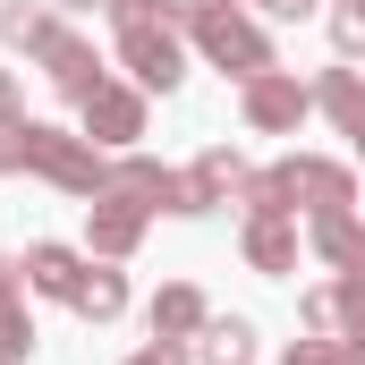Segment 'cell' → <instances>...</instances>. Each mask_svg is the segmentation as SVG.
<instances>
[{
	"instance_id": "12",
	"label": "cell",
	"mask_w": 365,
	"mask_h": 365,
	"mask_svg": "<svg viewBox=\"0 0 365 365\" xmlns=\"http://www.w3.org/2000/svg\"><path fill=\"white\" fill-rule=\"evenodd\" d=\"M323 110H331V119H340V128L365 145V86L349 77V68H331V77H323Z\"/></svg>"
},
{
	"instance_id": "16",
	"label": "cell",
	"mask_w": 365,
	"mask_h": 365,
	"mask_svg": "<svg viewBox=\"0 0 365 365\" xmlns=\"http://www.w3.org/2000/svg\"><path fill=\"white\" fill-rule=\"evenodd\" d=\"M289 365H365V349H357V340H297Z\"/></svg>"
},
{
	"instance_id": "22",
	"label": "cell",
	"mask_w": 365,
	"mask_h": 365,
	"mask_svg": "<svg viewBox=\"0 0 365 365\" xmlns=\"http://www.w3.org/2000/svg\"><path fill=\"white\" fill-rule=\"evenodd\" d=\"M0 289H17V264H9V255H0Z\"/></svg>"
},
{
	"instance_id": "2",
	"label": "cell",
	"mask_w": 365,
	"mask_h": 365,
	"mask_svg": "<svg viewBox=\"0 0 365 365\" xmlns=\"http://www.w3.org/2000/svg\"><path fill=\"white\" fill-rule=\"evenodd\" d=\"M179 17H187V34H195V43H204V51H212V60H221L230 77H264V68H272V51H264V34H255L247 17H230L221 0H187Z\"/></svg>"
},
{
	"instance_id": "18",
	"label": "cell",
	"mask_w": 365,
	"mask_h": 365,
	"mask_svg": "<svg viewBox=\"0 0 365 365\" xmlns=\"http://www.w3.org/2000/svg\"><path fill=\"white\" fill-rule=\"evenodd\" d=\"M331 43H340L349 60H357V51H365V0H349V9L331 17Z\"/></svg>"
},
{
	"instance_id": "7",
	"label": "cell",
	"mask_w": 365,
	"mask_h": 365,
	"mask_svg": "<svg viewBox=\"0 0 365 365\" xmlns=\"http://www.w3.org/2000/svg\"><path fill=\"white\" fill-rule=\"evenodd\" d=\"M136 238H145V204H128V195H102V204H93V247H102V255H128Z\"/></svg>"
},
{
	"instance_id": "4",
	"label": "cell",
	"mask_w": 365,
	"mask_h": 365,
	"mask_svg": "<svg viewBox=\"0 0 365 365\" xmlns=\"http://www.w3.org/2000/svg\"><path fill=\"white\" fill-rule=\"evenodd\" d=\"M247 119H255V128H297V119H306V86H297V77H272V68L247 77Z\"/></svg>"
},
{
	"instance_id": "20",
	"label": "cell",
	"mask_w": 365,
	"mask_h": 365,
	"mask_svg": "<svg viewBox=\"0 0 365 365\" xmlns=\"http://www.w3.org/2000/svg\"><path fill=\"white\" fill-rule=\"evenodd\" d=\"M0 128H17V86H9V68H0Z\"/></svg>"
},
{
	"instance_id": "15",
	"label": "cell",
	"mask_w": 365,
	"mask_h": 365,
	"mask_svg": "<svg viewBox=\"0 0 365 365\" xmlns=\"http://www.w3.org/2000/svg\"><path fill=\"white\" fill-rule=\"evenodd\" d=\"M34 349V323H26V306H17V289H0V365H17Z\"/></svg>"
},
{
	"instance_id": "14",
	"label": "cell",
	"mask_w": 365,
	"mask_h": 365,
	"mask_svg": "<svg viewBox=\"0 0 365 365\" xmlns=\"http://www.w3.org/2000/svg\"><path fill=\"white\" fill-rule=\"evenodd\" d=\"M247 357H255L247 323H204V365H247Z\"/></svg>"
},
{
	"instance_id": "9",
	"label": "cell",
	"mask_w": 365,
	"mask_h": 365,
	"mask_svg": "<svg viewBox=\"0 0 365 365\" xmlns=\"http://www.w3.org/2000/svg\"><path fill=\"white\" fill-rule=\"evenodd\" d=\"M26 280H34L43 297H77V280H86V264H77L68 247H34V255H26Z\"/></svg>"
},
{
	"instance_id": "23",
	"label": "cell",
	"mask_w": 365,
	"mask_h": 365,
	"mask_svg": "<svg viewBox=\"0 0 365 365\" xmlns=\"http://www.w3.org/2000/svg\"><path fill=\"white\" fill-rule=\"evenodd\" d=\"M60 9H93V0H60Z\"/></svg>"
},
{
	"instance_id": "10",
	"label": "cell",
	"mask_w": 365,
	"mask_h": 365,
	"mask_svg": "<svg viewBox=\"0 0 365 365\" xmlns=\"http://www.w3.org/2000/svg\"><path fill=\"white\" fill-rule=\"evenodd\" d=\"M187 331H204V297L195 289H162L153 297V340H187Z\"/></svg>"
},
{
	"instance_id": "11",
	"label": "cell",
	"mask_w": 365,
	"mask_h": 365,
	"mask_svg": "<svg viewBox=\"0 0 365 365\" xmlns=\"http://www.w3.org/2000/svg\"><path fill=\"white\" fill-rule=\"evenodd\" d=\"M68 306H77L86 323H110V314L128 306V280H119V272H86V280H77V297H68Z\"/></svg>"
},
{
	"instance_id": "1",
	"label": "cell",
	"mask_w": 365,
	"mask_h": 365,
	"mask_svg": "<svg viewBox=\"0 0 365 365\" xmlns=\"http://www.w3.org/2000/svg\"><path fill=\"white\" fill-rule=\"evenodd\" d=\"M0 170H43V179L77 187V195H93V187H110V170L93 162V145H77V136H60V128H9L0 136Z\"/></svg>"
},
{
	"instance_id": "3",
	"label": "cell",
	"mask_w": 365,
	"mask_h": 365,
	"mask_svg": "<svg viewBox=\"0 0 365 365\" xmlns=\"http://www.w3.org/2000/svg\"><path fill=\"white\" fill-rule=\"evenodd\" d=\"M34 51H43V68H51V86L68 93V102H86V93L102 86V60H93V43H77V34H60V26H51V34H43Z\"/></svg>"
},
{
	"instance_id": "13",
	"label": "cell",
	"mask_w": 365,
	"mask_h": 365,
	"mask_svg": "<svg viewBox=\"0 0 365 365\" xmlns=\"http://www.w3.org/2000/svg\"><path fill=\"white\" fill-rule=\"evenodd\" d=\"M314 247H323L331 264H365V230H357V212H349V204H340V212H323Z\"/></svg>"
},
{
	"instance_id": "8",
	"label": "cell",
	"mask_w": 365,
	"mask_h": 365,
	"mask_svg": "<svg viewBox=\"0 0 365 365\" xmlns=\"http://www.w3.org/2000/svg\"><path fill=\"white\" fill-rule=\"evenodd\" d=\"M247 264H255V272H289V264H297L289 212H255V230H247Z\"/></svg>"
},
{
	"instance_id": "17",
	"label": "cell",
	"mask_w": 365,
	"mask_h": 365,
	"mask_svg": "<svg viewBox=\"0 0 365 365\" xmlns=\"http://www.w3.org/2000/svg\"><path fill=\"white\" fill-rule=\"evenodd\" d=\"M0 34H9V43H26V51H34V43H43V34H51V17H43V9H0Z\"/></svg>"
},
{
	"instance_id": "21",
	"label": "cell",
	"mask_w": 365,
	"mask_h": 365,
	"mask_svg": "<svg viewBox=\"0 0 365 365\" xmlns=\"http://www.w3.org/2000/svg\"><path fill=\"white\" fill-rule=\"evenodd\" d=\"M264 9H272V17H306L314 0H264Z\"/></svg>"
},
{
	"instance_id": "6",
	"label": "cell",
	"mask_w": 365,
	"mask_h": 365,
	"mask_svg": "<svg viewBox=\"0 0 365 365\" xmlns=\"http://www.w3.org/2000/svg\"><path fill=\"white\" fill-rule=\"evenodd\" d=\"M280 179H289V204L306 195V204H323V212H340V204L357 195V179H349L340 162H280Z\"/></svg>"
},
{
	"instance_id": "5",
	"label": "cell",
	"mask_w": 365,
	"mask_h": 365,
	"mask_svg": "<svg viewBox=\"0 0 365 365\" xmlns=\"http://www.w3.org/2000/svg\"><path fill=\"white\" fill-rule=\"evenodd\" d=\"M86 128L102 136V145H128V136L145 128V102H136L128 86H93L86 93Z\"/></svg>"
},
{
	"instance_id": "19",
	"label": "cell",
	"mask_w": 365,
	"mask_h": 365,
	"mask_svg": "<svg viewBox=\"0 0 365 365\" xmlns=\"http://www.w3.org/2000/svg\"><path fill=\"white\" fill-rule=\"evenodd\" d=\"M136 365H187V349H179V340H153V349H145Z\"/></svg>"
}]
</instances>
